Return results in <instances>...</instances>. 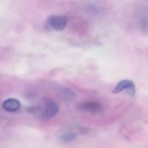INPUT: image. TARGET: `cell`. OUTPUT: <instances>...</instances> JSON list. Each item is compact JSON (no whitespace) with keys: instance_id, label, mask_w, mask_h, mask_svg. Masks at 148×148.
<instances>
[{"instance_id":"8","label":"cell","mask_w":148,"mask_h":148,"mask_svg":"<svg viewBox=\"0 0 148 148\" xmlns=\"http://www.w3.org/2000/svg\"><path fill=\"white\" fill-rule=\"evenodd\" d=\"M27 111H28L29 113H31V114H36V113H38L40 111V108L38 106H33L27 108Z\"/></svg>"},{"instance_id":"5","label":"cell","mask_w":148,"mask_h":148,"mask_svg":"<svg viewBox=\"0 0 148 148\" xmlns=\"http://www.w3.org/2000/svg\"><path fill=\"white\" fill-rule=\"evenodd\" d=\"M20 101L14 98L7 99L2 103V108L8 112H15L20 109Z\"/></svg>"},{"instance_id":"4","label":"cell","mask_w":148,"mask_h":148,"mask_svg":"<svg viewBox=\"0 0 148 148\" xmlns=\"http://www.w3.org/2000/svg\"><path fill=\"white\" fill-rule=\"evenodd\" d=\"M123 90H127L130 96H134L136 93V87L134 82L130 79H123L119 82L112 92L114 93H119Z\"/></svg>"},{"instance_id":"2","label":"cell","mask_w":148,"mask_h":148,"mask_svg":"<svg viewBox=\"0 0 148 148\" xmlns=\"http://www.w3.org/2000/svg\"><path fill=\"white\" fill-rule=\"evenodd\" d=\"M79 111L91 114H101L103 112V106L98 101H89L81 103L77 106Z\"/></svg>"},{"instance_id":"3","label":"cell","mask_w":148,"mask_h":148,"mask_svg":"<svg viewBox=\"0 0 148 148\" xmlns=\"http://www.w3.org/2000/svg\"><path fill=\"white\" fill-rule=\"evenodd\" d=\"M45 104V109L42 113V116L45 119H49L52 118L59 112V107L56 102L53 99L49 98H45L43 99Z\"/></svg>"},{"instance_id":"1","label":"cell","mask_w":148,"mask_h":148,"mask_svg":"<svg viewBox=\"0 0 148 148\" xmlns=\"http://www.w3.org/2000/svg\"><path fill=\"white\" fill-rule=\"evenodd\" d=\"M67 17L62 15H51L47 19L45 27L48 30L62 31L67 25Z\"/></svg>"},{"instance_id":"6","label":"cell","mask_w":148,"mask_h":148,"mask_svg":"<svg viewBox=\"0 0 148 148\" xmlns=\"http://www.w3.org/2000/svg\"><path fill=\"white\" fill-rule=\"evenodd\" d=\"M59 92H60L62 98H64L66 101H72L76 97L75 92L70 88H66V87H60L59 88Z\"/></svg>"},{"instance_id":"7","label":"cell","mask_w":148,"mask_h":148,"mask_svg":"<svg viewBox=\"0 0 148 148\" xmlns=\"http://www.w3.org/2000/svg\"><path fill=\"white\" fill-rule=\"evenodd\" d=\"M76 139V134L72 132L64 133L62 134L60 137V140L64 143H71Z\"/></svg>"}]
</instances>
